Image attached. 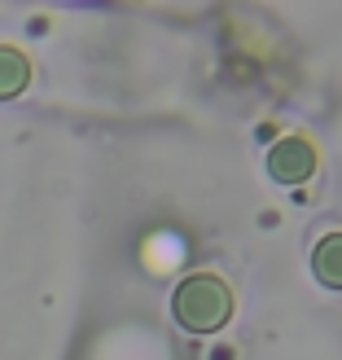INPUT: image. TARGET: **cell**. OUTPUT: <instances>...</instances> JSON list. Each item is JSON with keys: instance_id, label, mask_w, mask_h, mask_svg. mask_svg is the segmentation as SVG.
<instances>
[{"instance_id": "obj_3", "label": "cell", "mask_w": 342, "mask_h": 360, "mask_svg": "<svg viewBox=\"0 0 342 360\" xmlns=\"http://www.w3.org/2000/svg\"><path fill=\"white\" fill-rule=\"evenodd\" d=\"M312 273L325 290H342V229L325 233L312 250Z\"/></svg>"}, {"instance_id": "obj_4", "label": "cell", "mask_w": 342, "mask_h": 360, "mask_svg": "<svg viewBox=\"0 0 342 360\" xmlns=\"http://www.w3.org/2000/svg\"><path fill=\"white\" fill-rule=\"evenodd\" d=\"M31 84V62L27 53H18L13 44H0V101L18 97Z\"/></svg>"}, {"instance_id": "obj_2", "label": "cell", "mask_w": 342, "mask_h": 360, "mask_svg": "<svg viewBox=\"0 0 342 360\" xmlns=\"http://www.w3.org/2000/svg\"><path fill=\"white\" fill-rule=\"evenodd\" d=\"M268 176L277 185H308L316 176V146L308 136H281L268 150Z\"/></svg>"}, {"instance_id": "obj_1", "label": "cell", "mask_w": 342, "mask_h": 360, "mask_svg": "<svg viewBox=\"0 0 342 360\" xmlns=\"http://www.w3.org/2000/svg\"><path fill=\"white\" fill-rule=\"evenodd\" d=\"M171 316L189 334H215L232 316V290L220 273H189L171 290Z\"/></svg>"}]
</instances>
